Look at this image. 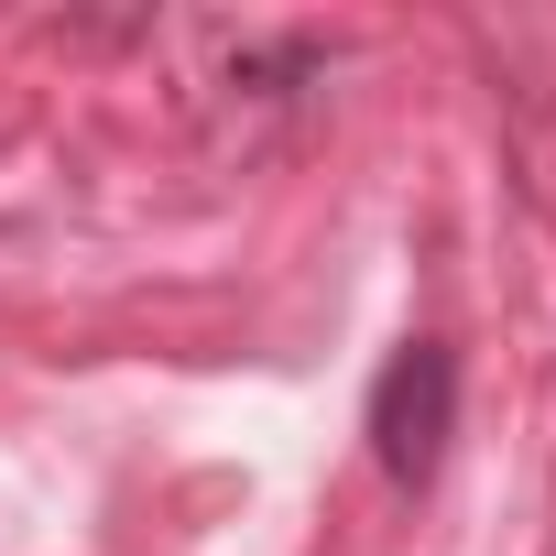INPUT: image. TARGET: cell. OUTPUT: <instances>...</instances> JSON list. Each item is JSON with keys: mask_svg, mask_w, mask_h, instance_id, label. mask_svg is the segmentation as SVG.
<instances>
[{"mask_svg": "<svg viewBox=\"0 0 556 556\" xmlns=\"http://www.w3.org/2000/svg\"><path fill=\"white\" fill-rule=\"evenodd\" d=\"M447 437H458V350L447 339H404L382 361V382H371V458H382V480L426 491L447 469Z\"/></svg>", "mask_w": 556, "mask_h": 556, "instance_id": "cell-1", "label": "cell"}]
</instances>
